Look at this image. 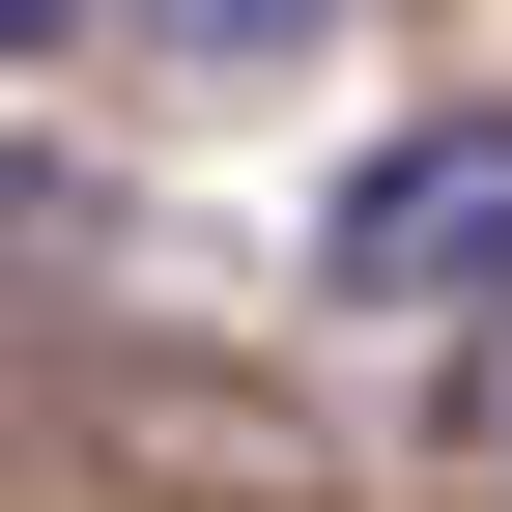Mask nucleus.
Returning <instances> with one entry per match:
<instances>
[{
	"mask_svg": "<svg viewBox=\"0 0 512 512\" xmlns=\"http://www.w3.org/2000/svg\"><path fill=\"white\" fill-rule=\"evenodd\" d=\"M171 29H200V57H285V29H342V0H171Z\"/></svg>",
	"mask_w": 512,
	"mask_h": 512,
	"instance_id": "obj_2",
	"label": "nucleus"
},
{
	"mask_svg": "<svg viewBox=\"0 0 512 512\" xmlns=\"http://www.w3.org/2000/svg\"><path fill=\"white\" fill-rule=\"evenodd\" d=\"M0 29H29V57H57V29H86V0H0Z\"/></svg>",
	"mask_w": 512,
	"mask_h": 512,
	"instance_id": "obj_4",
	"label": "nucleus"
},
{
	"mask_svg": "<svg viewBox=\"0 0 512 512\" xmlns=\"http://www.w3.org/2000/svg\"><path fill=\"white\" fill-rule=\"evenodd\" d=\"M456 256H512V114H456V143H399L342 228H313V285H456Z\"/></svg>",
	"mask_w": 512,
	"mask_h": 512,
	"instance_id": "obj_1",
	"label": "nucleus"
},
{
	"mask_svg": "<svg viewBox=\"0 0 512 512\" xmlns=\"http://www.w3.org/2000/svg\"><path fill=\"white\" fill-rule=\"evenodd\" d=\"M456 427H484V456H512V342H484V399H456Z\"/></svg>",
	"mask_w": 512,
	"mask_h": 512,
	"instance_id": "obj_3",
	"label": "nucleus"
}]
</instances>
